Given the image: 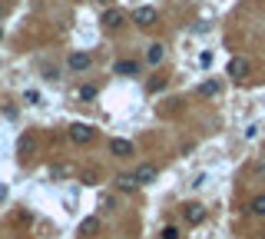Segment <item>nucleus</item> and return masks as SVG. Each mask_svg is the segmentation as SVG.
I'll return each instance as SVG.
<instances>
[{
	"instance_id": "nucleus-14",
	"label": "nucleus",
	"mask_w": 265,
	"mask_h": 239,
	"mask_svg": "<svg viewBox=\"0 0 265 239\" xmlns=\"http://www.w3.org/2000/svg\"><path fill=\"white\" fill-rule=\"evenodd\" d=\"M252 213L265 216V193H262V196H255V200H252Z\"/></svg>"
},
{
	"instance_id": "nucleus-12",
	"label": "nucleus",
	"mask_w": 265,
	"mask_h": 239,
	"mask_svg": "<svg viewBox=\"0 0 265 239\" xmlns=\"http://www.w3.org/2000/svg\"><path fill=\"white\" fill-rule=\"evenodd\" d=\"M199 93H202V96H215V93H219V83H215V80H206V83L199 87Z\"/></svg>"
},
{
	"instance_id": "nucleus-16",
	"label": "nucleus",
	"mask_w": 265,
	"mask_h": 239,
	"mask_svg": "<svg viewBox=\"0 0 265 239\" xmlns=\"http://www.w3.org/2000/svg\"><path fill=\"white\" fill-rule=\"evenodd\" d=\"M24 103H40V93H37V90H27V93H24Z\"/></svg>"
},
{
	"instance_id": "nucleus-1",
	"label": "nucleus",
	"mask_w": 265,
	"mask_h": 239,
	"mask_svg": "<svg viewBox=\"0 0 265 239\" xmlns=\"http://www.w3.org/2000/svg\"><path fill=\"white\" fill-rule=\"evenodd\" d=\"M93 136H96V133H93V126H90V123H73V126H70V140H73L76 146L93 143Z\"/></svg>"
},
{
	"instance_id": "nucleus-10",
	"label": "nucleus",
	"mask_w": 265,
	"mask_h": 239,
	"mask_svg": "<svg viewBox=\"0 0 265 239\" xmlns=\"http://www.w3.org/2000/svg\"><path fill=\"white\" fill-rule=\"evenodd\" d=\"M113 73H120V76L139 73V63H132V60H116V63H113Z\"/></svg>"
},
{
	"instance_id": "nucleus-19",
	"label": "nucleus",
	"mask_w": 265,
	"mask_h": 239,
	"mask_svg": "<svg viewBox=\"0 0 265 239\" xmlns=\"http://www.w3.org/2000/svg\"><path fill=\"white\" fill-rule=\"evenodd\" d=\"M0 17H4V7H0Z\"/></svg>"
},
{
	"instance_id": "nucleus-17",
	"label": "nucleus",
	"mask_w": 265,
	"mask_h": 239,
	"mask_svg": "<svg viewBox=\"0 0 265 239\" xmlns=\"http://www.w3.org/2000/svg\"><path fill=\"white\" fill-rule=\"evenodd\" d=\"M163 239H179V229L176 226H166L163 229Z\"/></svg>"
},
{
	"instance_id": "nucleus-18",
	"label": "nucleus",
	"mask_w": 265,
	"mask_h": 239,
	"mask_svg": "<svg viewBox=\"0 0 265 239\" xmlns=\"http://www.w3.org/2000/svg\"><path fill=\"white\" fill-rule=\"evenodd\" d=\"M199 63H202V67H209V63H212V53H209V50L199 53Z\"/></svg>"
},
{
	"instance_id": "nucleus-3",
	"label": "nucleus",
	"mask_w": 265,
	"mask_h": 239,
	"mask_svg": "<svg viewBox=\"0 0 265 239\" xmlns=\"http://www.w3.org/2000/svg\"><path fill=\"white\" fill-rule=\"evenodd\" d=\"M67 63H70V70L83 73V70H90V63H93V57H90V53H83V50H73V53L67 57Z\"/></svg>"
},
{
	"instance_id": "nucleus-20",
	"label": "nucleus",
	"mask_w": 265,
	"mask_h": 239,
	"mask_svg": "<svg viewBox=\"0 0 265 239\" xmlns=\"http://www.w3.org/2000/svg\"><path fill=\"white\" fill-rule=\"evenodd\" d=\"M0 37H4V30H0Z\"/></svg>"
},
{
	"instance_id": "nucleus-7",
	"label": "nucleus",
	"mask_w": 265,
	"mask_h": 239,
	"mask_svg": "<svg viewBox=\"0 0 265 239\" xmlns=\"http://www.w3.org/2000/svg\"><path fill=\"white\" fill-rule=\"evenodd\" d=\"M249 73V63L242 60V57H232L229 60V76H235V80H242V76Z\"/></svg>"
},
{
	"instance_id": "nucleus-5",
	"label": "nucleus",
	"mask_w": 265,
	"mask_h": 239,
	"mask_svg": "<svg viewBox=\"0 0 265 239\" xmlns=\"http://www.w3.org/2000/svg\"><path fill=\"white\" fill-rule=\"evenodd\" d=\"M183 216H186V223H192V226H196V223H202L206 209H202L199 203H186V206H183Z\"/></svg>"
},
{
	"instance_id": "nucleus-8",
	"label": "nucleus",
	"mask_w": 265,
	"mask_h": 239,
	"mask_svg": "<svg viewBox=\"0 0 265 239\" xmlns=\"http://www.w3.org/2000/svg\"><path fill=\"white\" fill-rule=\"evenodd\" d=\"M103 27H106V30H120V27H123V13L120 10H106V13H103Z\"/></svg>"
},
{
	"instance_id": "nucleus-15",
	"label": "nucleus",
	"mask_w": 265,
	"mask_h": 239,
	"mask_svg": "<svg viewBox=\"0 0 265 239\" xmlns=\"http://www.w3.org/2000/svg\"><path fill=\"white\" fill-rule=\"evenodd\" d=\"M96 96V87H80V100H93Z\"/></svg>"
},
{
	"instance_id": "nucleus-6",
	"label": "nucleus",
	"mask_w": 265,
	"mask_h": 239,
	"mask_svg": "<svg viewBox=\"0 0 265 239\" xmlns=\"http://www.w3.org/2000/svg\"><path fill=\"white\" fill-rule=\"evenodd\" d=\"M109 150H113V156H132V143L129 140H109Z\"/></svg>"
},
{
	"instance_id": "nucleus-11",
	"label": "nucleus",
	"mask_w": 265,
	"mask_h": 239,
	"mask_svg": "<svg viewBox=\"0 0 265 239\" xmlns=\"http://www.w3.org/2000/svg\"><path fill=\"white\" fill-rule=\"evenodd\" d=\"M116 186H120V189H136L139 183H136L132 173H120V176H116Z\"/></svg>"
},
{
	"instance_id": "nucleus-2",
	"label": "nucleus",
	"mask_w": 265,
	"mask_h": 239,
	"mask_svg": "<svg viewBox=\"0 0 265 239\" xmlns=\"http://www.w3.org/2000/svg\"><path fill=\"white\" fill-rule=\"evenodd\" d=\"M132 20H136L139 27H152L159 20V13H156V7H136V10H132Z\"/></svg>"
},
{
	"instance_id": "nucleus-9",
	"label": "nucleus",
	"mask_w": 265,
	"mask_h": 239,
	"mask_svg": "<svg viewBox=\"0 0 265 239\" xmlns=\"http://www.w3.org/2000/svg\"><path fill=\"white\" fill-rule=\"evenodd\" d=\"M163 57H166V47H163V44H152L149 53H146V63H149V67H159Z\"/></svg>"
},
{
	"instance_id": "nucleus-13",
	"label": "nucleus",
	"mask_w": 265,
	"mask_h": 239,
	"mask_svg": "<svg viewBox=\"0 0 265 239\" xmlns=\"http://www.w3.org/2000/svg\"><path fill=\"white\" fill-rule=\"evenodd\" d=\"M83 236H86V233H96V229H100V220H96V216H90V220H83Z\"/></svg>"
},
{
	"instance_id": "nucleus-4",
	"label": "nucleus",
	"mask_w": 265,
	"mask_h": 239,
	"mask_svg": "<svg viewBox=\"0 0 265 239\" xmlns=\"http://www.w3.org/2000/svg\"><path fill=\"white\" fill-rule=\"evenodd\" d=\"M132 176H136L139 186H146V183H152V180H156V166H152V163H139Z\"/></svg>"
}]
</instances>
